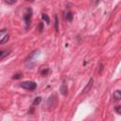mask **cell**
<instances>
[{"instance_id":"cell-1","label":"cell","mask_w":121,"mask_h":121,"mask_svg":"<svg viewBox=\"0 0 121 121\" xmlns=\"http://www.w3.org/2000/svg\"><path fill=\"white\" fill-rule=\"evenodd\" d=\"M31 17H32V9H31V8H26V9L25 11V14H24V21H25L26 29L28 28V26L30 25Z\"/></svg>"},{"instance_id":"cell-2","label":"cell","mask_w":121,"mask_h":121,"mask_svg":"<svg viewBox=\"0 0 121 121\" xmlns=\"http://www.w3.org/2000/svg\"><path fill=\"white\" fill-rule=\"evenodd\" d=\"M20 86L23 88V89H26V90H28V91H34L37 87V84L35 81H24L20 84Z\"/></svg>"},{"instance_id":"cell-3","label":"cell","mask_w":121,"mask_h":121,"mask_svg":"<svg viewBox=\"0 0 121 121\" xmlns=\"http://www.w3.org/2000/svg\"><path fill=\"white\" fill-rule=\"evenodd\" d=\"M46 105H47V108H49V109L54 108L57 105V96L55 95H51L49 96V98L47 99Z\"/></svg>"},{"instance_id":"cell-4","label":"cell","mask_w":121,"mask_h":121,"mask_svg":"<svg viewBox=\"0 0 121 121\" xmlns=\"http://www.w3.org/2000/svg\"><path fill=\"white\" fill-rule=\"evenodd\" d=\"M60 94H61L62 95H64V96L67 95L68 87H67V83H66V81H65V80H63L62 84L60 85Z\"/></svg>"},{"instance_id":"cell-5","label":"cell","mask_w":121,"mask_h":121,"mask_svg":"<svg viewBox=\"0 0 121 121\" xmlns=\"http://www.w3.org/2000/svg\"><path fill=\"white\" fill-rule=\"evenodd\" d=\"M93 83H94V79H93V78H90L89 81H88V83H87V85H86L85 88L83 89L82 93H87V92L91 91V89H92V87H93Z\"/></svg>"},{"instance_id":"cell-6","label":"cell","mask_w":121,"mask_h":121,"mask_svg":"<svg viewBox=\"0 0 121 121\" xmlns=\"http://www.w3.org/2000/svg\"><path fill=\"white\" fill-rule=\"evenodd\" d=\"M64 17H65L66 21H68V22H72V20H73V13H72V11H70V10H66V11L64 12Z\"/></svg>"},{"instance_id":"cell-7","label":"cell","mask_w":121,"mask_h":121,"mask_svg":"<svg viewBox=\"0 0 121 121\" xmlns=\"http://www.w3.org/2000/svg\"><path fill=\"white\" fill-rule=\"evenodd\" d=\"M112 98H113V101H119L121 99V92L119 90H116L112 95Z\"/></svg>"},{"instance_id":"cell-8","label":"cell","mask_w":121,"mask_h":121,"mask_svg":"<svg viewBox=\"0 0 121 121\" xmlns=\"http://www.w3.org/2000/svg\"><path fill=\"white\" fill-rule=\"evenodd\" d=\"M9 34H7V35H5L1 40H0V44H3V43H7L8 41H9Z\"/></svg>"},{"instance_id":"cell-9","label":"cell","mask_w":121,"mask_h":121,"mask_svg":"<svg viewBox=\"0 0 121 121\" xmlns=\"http://www.w3.org/2000/svg\"><path fill=\"white\" fill-rule=\"evenodd\" d=\"M42 18H43V21H45V23H46V24H49V23H50V19H49V17H48V15H47V14L43 13V14H42Z\"/></svg>"},{"instance_id":"cell-10","label":"cell","mask_w":121,"mask_h":121,"mask_svg":"<svg viewBox=\"0 0 121 121\" xmlns=\"http://www.w3.org/2000/svg\"><path fill=\"white\" fill-rule=\"evenodd\" d=\"M41 101H42V97H41V96H38V97H36V98L34 99L33 105H34V106H35V105H39V104L41 103Z\"/></svg>"},{"instance_id":"cell-11","label":"cell","mask_w":121,"mask_h":121,"mask_svg":"<svg viewBox=\"0 0 121 121\" xmlns=\"http://www.w3.org/2000/svg\"><path fill=\"white\" fill-rule=\"evenodd\" d=\"M48 73H49V69H48V68H45V69H43V70L41 72V74H42L43 76H47Z\"/></svg>"},{"instance_id":"cell-12","label":"cell","mask_w":121,"mask_h":121,"mask_svg":"<svg viewBox=\"0 0 121 121\" xmlns=\"http://www.w3.org/2000/svg\"><path fill=\"white\" fill-rule=\"evenodd\" d=\"M58 26H59V20H58V16H55V28H56V30H59Z\"/></svg>"},{"instance_id":"cell-13","label":"cell","mask_w":121,"mask_h":121,"mask_svg":"<svg viewBox=\"0 0 121 121\" xmlns=\"http://www.w3.org/2000/svg\"><path fill=\"white\" fill-rule=\"evenodd\" d=\"M115 112H116V113H118V114L121 113V106H120V105H117V106L115 107Z\"/></svg>"},{"instance_id":"cell-14","label":"cell","mask_w":121,"mask_h":121,"mask_svg":"<svg viewBox=\"0 0 121 121\" xmlns=\"http://www.w3.org/2000/svg\"><path fill=\"white\" fill-rule=\"evenodd\" d=\"M21 77H22V74H21V73H18V74L14 75V76L12 77V78H13V79H18V78H20Z\"/></svg>"},{"instance_id":"cell-15","label":"cell","mask_w":121,"mask_h":121,"mask_svg":"<svg viewBox=\"0 0 121 121\" xmlns=\"http://www.w3.org/2000/svg\"><path fill=\"white\" fill-rule=\"evenodd\" d=\"M6 55H7V53H5L4 50H0V59H3Z\"/></svg>"},{"instance_id":"cell-16","label":"cell","mask_w":121,"mask_h":121,"mask_svg":"<svg viewBox=\"0 0 121 121\" xmlns=\"http://www.w3.org/2000/svg\"><path fill=\"white\" fill-rule=\"evenodd\" d=\"M5 3H7V4H14V3H16V0H12V1L5 0Z\"/></svg>"},{"instance_id":"cell-17","label":"cell","mask_w":121,"mask_h":121,"mask_svg":"<svg viewBox=\"0 0 121 121\" xmlns=\"http://www.w3.org/2000/svg\"><path fill=\"white\" fill-rule=\"evenodd\" d=\"M39 29H40V31H42V30H43V24H42V23L40 24V26H39Z\"/></svg>"}]
</instances>
